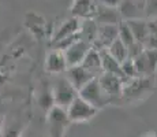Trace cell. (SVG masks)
<instances>
[{
  "label": "cell",
  "instance_id": "obj_1",
  "mask_svg": "<svg viewBox=\"0 0 157 137\" xmlns=\"http://www.w3.org/2000/svg\"><path fill=\"white\" fill-rule=\"evenodd\" d=\"M155 80L153 77H134L123 80L122 99L126 102H137L152 92Z\"/></svg>",
  "mask_w": 157,
  "mask_h": 137
},
{
  "label": "cell",
  "instance_id": "obj_2",
  "mask_svg": "<svg viewBox=\"0 0 157 137\" xmlns=\"http://www.w3.org/2000/svg\"><path fill=\"white\" fill-rule=\"evenodd\" d=\"M51 93H52L53 106L67 110L68 106L72 103V100L78 96V92L71 82L66 77H57L53 81V85L51 88Z\"/></svg>",
  "mask_w": 157,
  "mask_h": 137
},
{
  "label": "cell",
  "instance_id": "obj_3",
  "mask_svg": "<svg viewBox=\"0 0 157 137\" xmlns=\"http://www.w3.org/2000/svg\"><path fill=\"white\" fill-rule=\"evenodd\" d=\"M66 111L71 123H83L92 121L97 115L98 110L93 107L86 100H83L81 96H77Z\"/></svg>",
  "mask_w": 157,
  "mask_h": 137
},
{
  "label": "cell",
  "instance_id": "obj_4",
  "mask_svg": "<svg viewBox=\"0 0 157 137\" xmlns=\"http://www.w3.org/2000/svg\"><path fill=\"white\" fill-rule=\"evenodd\" d=\"M78 96H81L83 100H86L87 103H90L93 107H96L97 110H102L104 107H107L109 103H112L111 97L105 95V92L102 91L97 78H94L89 84H86L78 92Z\"/></svg>",
  "mask_w": 157,
  "mask_h": 137
},
{
  "label": "cell",
  "instance_id": "obj_5",
  "mask_svg": "<svg viewBox=\"0 0 157 137\" xmlns=\"http://www.w3.org/2000/svg\"><path fill=\"white\" fill-rule=\"evenodd\" d=\"M47 122L48 130H49L51 137H64L68 126L71 125L68 119L67 111L64 108H60L53 106L47 114Z\"/></svg>",
  "mask_w": 157,
  "mask_h": 137
},
{
  "label": "cell",
  "instance_id": "obj_6",
  "mask_svg": "<svg viewBox=\"0 0 157 137\" xmlns=\"http://www.w3.org/2000/svg\"><path fill=\"white\" fill-rule=\"evenodd\" d=\"M137 77H155L157 71V51L144 48L142 52L132 59Z\"/></svg>",
  "mask_w": 157,
  "mask_h": 137
},
{
  "label": "cell",
  "instance_id": "obj_7",
  "mask_svg": "<svg viewBox=\"0 0 157 137\" xmlns=\"http://www.w3.org/2000/svg\"><path fill=\"white\" fill-rule=\"evenodd\" d=\"M117 33H119V25H98L97 34L92 47L97 51L108 50V47L117 38Z\"/></svg>",
  "mask_w": 157,
  "mask_h": 137
},
{
  "label": "cell",
  "instance_id": "obj_8",
  "mask_svg": "<svg viewBox=\"0 0 157 137\" xmlns=\"http://www.w3.org/2000/svg\"><path fill=\"white\" fill-rule=\"evenodd\" d=\"M92 48V44L83 41V40H78L74 44H71L68 48H66L63 52H64L66 62H67V69L72 67V66H78L82 65L83 59H85L86 54L89 52V50Z\"/></svg>",
  "mask_w": 157,
  "mask_h": 137
},
{
  "label": "cell",
  "instance_id": "obj_9",
  "mask_svg": "<svg viewBox=\"0 0 157 137\" xmlns=\"http://www.w3.org/2000/svg\"><path fill=\"white\" fill-rule=\"evenodd\" d=\"M98 82H100L102 91L105 92V95L109 96L111 100L119 99L122 97V89H123V80L117 75L108 74V73H101L97 77Z\"/></svg>",
  "mask_w": 157,
  "mask_h": 137
},
{
  "label": "cell",
  "instance_id": "obj_10",
  "mask_svg": "<svg viewBox=\"0 0 157 137\" xmlns=\"http://www.w3.org/2000/svg\"><path fill=\"white\" fill-rule=\"evenodd\" d=\"M66 78L71 82V85L77 89V92H79L86 84H89L90 81L97 77H94L92 73L87 71L82 65H78L66 70Z\"/></svg>",
  "mask_w": 157,
  "mask_h": 137
},
{
  "label": "cell",
  "instance_id": "obj_11",
  "mask_svg": "<svg viewBox=\"0 0 157 137\" xmlns=\"http://www.w3.org/2000/svg\"><path fill=\"white\" fill-rule=\"evenodd\" d=\"M145 0H122L120 6L117 7L120 17L126 21L132 19H142L145 15L144 13Z\"/></svg>",
  "mask_w": 157,
  "mask_h": 137
},
{
  "label": "cell",
  "instance_id": "obj_12",
  "mask_svg": "<svg viewBox=\"0 0 157 137\" xmlns=\"http://www.w3.org/2000/svg\"><path fill=\"white\" fill-rule=\"evenodd\" d=\"M45 70L51 74H62L67 70V62H66L64 52L60 50H51L45 58Z\"/></svg>",
  "mask_w": 157,
  "mask_h": 137
},
{
  "label": "cell",
  "instance_id": "obj_13",
  "mask_svg": "<svg viewBox=\"0 0 157 137\" xmlns=\"http://www.w3.org/2000/svg\"><path fill=\"white\" fill-rule=\"evenodd\" d=\"M97 25H120L122 23V17L117 8L105 7V6L97 4L94 18H93Z\"/></svg>",
  "mask_w": 157,
  "mask_h": 137
},
{
  "label": "cell",
  "instance_id": "obj_14",
  "mask_svg": "<svg viewBox=\"0 0 157 137\" xmlns=\"http://www.w3.org/2000/svg\"><path fill=\"white\" fill-rule=\"evenodd\" d=\"M97 10V4L93 0H74L71 6V13L74 18H83V19H93Z\"/></svg>",
  "mask_w": 157,
  "mask_h": 137
},
{
  "label": "cell",
  "instance_id": "obj_15",
  "mask_svg": "<svg viewBox=\"0 0 157 137\" xmlns=\"http://www.w3.org/2000/svg\"><path fill=\"white\" fill-rule=\"evenodd\" d=\"M79 29H81L79 19L74 17L70 18L66 22H63L59 29L56 30V33L53 34V42H57V41L63 40V38H67V37L77 34V33H79Z\"/></svg>",
  "mask_w": 157,
  "mask_h": 137
},
{
  "label": "cell",
  "instance_id": "obj_16",
  "mask_svg": "<svg viewBox=\"0 0 157 137\" xmlns=\"http://www.w3.org/2000/svg\"><path fill=\"white\" fill-rule=\"evenodd\" d=\"M131 30L134 40L137 44L145 45L147 37H149V29H147V21L145 19H132V21H124Z\"/></svg>",
  "mask_w": 157,
  "mask_h": 137
},
{
  "label": "cell",
  "instance_id": "obj_17",
  "mask_svg": "<svg viewBox=\"0 0 157 137\" xmlns=\"http://www.w3.org/2000/svg\"><path fill=\"white\" fill-rule=\"evenodd\" d=\"M100 56H101V69L102 73H108V74H113L120 77L122 80H124V75H123L122 67H120V63L116 59H113L109 55L107 50H101L100 51Z\"/></svg>",
  "mask_w": 157,
  "mask_h": 137
},
{
  "label": "cell",
  "instance_id": "obj_18",
  "mask_svg": "<svg viewBox=\"0 0 157 137\" xmlns=\"http://www.w3.org/2000/svg\"><path fill=\"white\" fill-rule=\"evenodd\" d=\"M82 66L85 67L89 73H92L94 77H98V75L102 73L101 69V56H100V51L94 50V48H90L89 52L86 54L85 59L82 62Z\"/></svg>",
  "mask_w": 157,
  "mask_h": 137
},
{
  "label": "cell",
  "instance_id": "obj_19",
  "mask_svg": "<svg viewBox=\"0 0 157 137\" xmlns=\"http://www.w3.org/2000/svg\"><path fill=\"white\" fill-rule=\"evenodd\" d=\"M107 51L109 52L111 56H112L113 59H116L119 63H123L126 59H128V48L126 47L119 38H116V40L108 47Z\"/></svg>",
  "mask_w": 157,
  "mask_h": 137
},
{
  "label": "cell",
  "instance_id": "obj_20",
  "mask_svg": "<svg viewBox=\"0 0 157 137\" xmlns=\"http://www.w3.org/2000/svg\"><path fill=\"white\" fill-rule=\"evenodd\" d=\"M117 38H119V40L122 41L123 44H124L126 47L128 48V50L137 44L135 40H134V36H132L131 30H130L128 25L124 22V21H122V23L119 25V33H117Z\"/></svg>",
  "mask_w": 157,
  "mask_h": 137
},
{
  "label": "cell",
  "instance_id": "obj_21",
  "mask_svg": "<svg viewBox=\"0 0 157 137\" xmlns=\"http://www.w3.org/2000/svg\"><path fill=\"white\" fill-rule=\"evenodd\" d=\"M21 135H22V126L14 122L8 126H3V132L0 137H21Z\"/></svg>",
  "mask_w": 157,
  "mask_h": 137
},
{
  "label": "cell",
  "instance_id": "obj_22",
  "mask_svg": "<svg viewBox=\"0 0 157 137\" xmlns=\"http://www.w3.org/2000/svg\"><path fill=\"white\" fill-rule=\"evenodd\" d=\"M120 67H122L123 75H124V80L126 78H134L137 77V73H135V67H134V62L132 59H126L123 63H120Z\"/></svg>",
  "mask_w": 157,
  "mask_h": 137
},
{
  "label": "cell",
  "instance_id": "obj_23",
  "mask_svg": "<svg viewBox=\"0 0 157 137\" xmlns=\"http://www.w3.org/2000/svg\"><path fill=\"white\" fill-rule=\"evenodd\" d=\"M145 17L147 18H157V0H145V7H144Z\"/></svg>",
  "mask_w": 157,
  "mask_h": 137
},
{
  "label": "cell",
  "instance_id": "obj_24",
  "mask_svg": "<svg viewBox=\"0 0 157 137\" xmlns=\"http://www.w3.org/2000/svg\"><path fill=\"white\" fill-rule=\"evenodd\" d=\"M101 6H105V7H111V8H117L122 3V0H98Z\"/></svg>",
  "mask_w": 157,
  "mask_h": 137
},
{
  "label": "cell",
  "instance_id": "obj_25",
  "mask_svg": "<svg viewBox=\"0 0 157 137\" xmlns=\"http://www.w3.org/2000/svg\"><path fill=\"white\" fill-rule=\"evenodd\" d=\"M3 126H4V119H3V115L0 114V136H2V132H3Z\"/></svg>",
  "mask_w": 157,
  "mask_h": 137
},
{
  "label": "cell",
  "instance_id": "obj_26",
  "mask_svg": "<svg viewBox=\"0 0 157 137\" xmlns=\"http://www.w3.org/2000/svg\"><path fill=\"white\" fill-rule=\"evenodd\" d=\"M153 21H155V22H156V25H157V18H156V19H153Z\"/></svg>",
  "mask_w": 157,
  "mask_h": 137
}]
</instances>
